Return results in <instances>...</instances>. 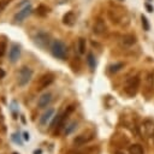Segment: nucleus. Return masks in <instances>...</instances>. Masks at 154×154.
Instances as JSON below:
<instances>
[{
	"label": "nucleus",
	"instance_id": "1",
	"mask_svg": "<svg viewBox=\"0 0 154 154\" xmlns=\"http://www.w3.org/2000/svg\"><path fill=\"white\" fill-rule=\"evenodd\" d=\"M51 52H52V55L57 59H60V60H65L66 59V55H67V49H66V46L63 41L60 40H54L51 45Z\"/></svg>",
	"mask_w": 154,
	"mask_h": 154
},
{
	"label": "nucleus",
	"instance_id": "2",
	"mask_svg": "<svg viewBox=\"0 0 154 154\" xmlns=\"http://www.w3.org/2000/svg\"><path fill=\"white\" fill-rule=\"evenodd\" d=\"M140 77L138 76H132L130 78L126 79L125 84H124V90H125V94L130 97H134L137 91H138V88H140Z\"/></svg>",
	"mask_w": 154,
	"mask_h": 154
},
{
	"label": "nucleus",
	"instance_id": "3",
	"mask_svg": "<svg viewBox=\"0 0 154 154\" xmlns=\"http://www.w3.org/2000/svg\"><path fill=\"white\" fill-rule=\"evenodd\" d=\"M32 78V70L29 66H22L18 73V85L25 87Z\"/></svg>",
	"mask_w": 154,
	"mask_h": 154
},
{
	"label": "nucleus",
	"instance_id": "4",
	"mask_svg": "<svg viewBox=\"0 0 154 154\" xmlns=\"http://www.w3.org/2000/svg\"><path fill=\"white\" fill-rule=\"evenodd\" d=\"M73 109H75V106L73 105H70L67 108H66V111L63 113V114H60V119H59V122H58V124H57V126H55V131H54V136H57V135H59L60 132H61V130H63V128H64V125H65V122H66V119L69 118V116L73 112Z\"/></svg>",
	"mask_w": 154,
	"mask_h": 154
},
{
	"label": "nucleus",
	"instance_id": "5",
	"mask_svg": "<svg viewBox=\"0 0 154 154\" xmlns=\"http://www.w3.org/2000/svg\"><path fill=\"white\" fill-rule=\"evenodd\" d=\"M34 41H35V45L38 46V47L42 48V49L47 48L48 45H49V42H51L49 35H48L47 32H45V31H38V32L35 35Z\"/></svg>",
	"mask_w": 154,
	"mask_h": 154
},
{
	"label": "nucleus",
	"instance_id": "6",
	"mask_svg": "<svg viewBox=\"0 0 154 154\" xmlns=\"http://www.w3.org/2000/svg\"><path fill=\"white\" fill-rule=\"evenodd\" d=\"M54 81V75L48 72V73H45L43 76H41V78L38 79V83H37V89L41 90V89H45L47 87H49Z\"/></svg>",
	"mask_w": 154,
	"mask_h": 154
},
{
	"label": "nucleus",
	"instance_id": "7",
	"mask_svg": "<svg viewBox=\"0 0 154 154\" xmlns=\"http://www.w3.org/2000/svg\"><path fill=\"white\" fill-rule=\"evenodd\" d=\"M94 138V134H82V135H78L76 136V138L73 140V144L75 146H83L85 143H88L89 141H91Z\"/></svg>",
	"mask_w": 154,
	"mask_h": 154
},
{
	"label": "nucleus",
	"instance_id": "8",
	"mask_svg": "<svg viewBox=\"0 0 154 154\" xmlns=\"http://www.w3.org/2000/svg\"><path fill=\"white\" fill-rule=\"evenodd\" d=\"M20 57V47L18 45H12L8 52V59L11 63H16Z\"/></svg>",
	"mask_w": 154,
	"mask_h": 154
},
{
	"label": "nucleus",
	"instance_id": "9",
	"mask_svg": "<svg viewBox=\"0 0 154 154\" xmlns=\"http://www.w3.org/2000/svg\"><path fill=\"white\" fill-rule=\"evenodd\" d=\"M52 101V94L51 93H45L42 94L38 100H37V107L38 108H46Z\"/></svg>",
	"mask_w": 154,
	"mask_h": 154
},
{
	"label": "nucleus",
	"instance_id": "10",
	"mask_svg": "<svg viewBox=\"0 0 154 154\" xmlns=\"http://www.w3.org/2000/svg\"><path fill=\"white\" fill-rule=\"evenodd\" d=\"M30 13H31V6L28 5V6L23 7L20 11H18V13L14 16V20H17V22H22V20L25 19Z\"/></svg>",
	"mask_w": 154,
	"mask_h": 154
},
{
	"label": "nucleus",
	"instance_id": "11",
	"mask_svg": "<svg viewBox=\"0 0 154 154\" xmlns=\"http://www.w3.org/2000/svg\"><path fill=\"white\" fill-rule=\"evenodd\" d=\"M93 31L96 35H101V34H103L106 31V24H105V22L101 18H99V19L95 20L94 26H93Z\"/></svg>",
	"mask_w": 154,
	"mask_h": 154
},
{
	"label": "nucleus",
	"instance_id": "12",
	"mask_svg": "<svg viewBox=\"0 0 154 154\" xmlns=\"http://www.w3.org/2000/svg\"><path fill=\"white\" fill-rule=\"evenodd\" d=\"M54 114V109L53 108H48L41 117H40V125H47V123L51 120V118Z\"/></svg>",
	"mask_w": 154,
	"mask_h": 154
},
{
	"label": "nucleus",
	"instance_id": "13",
	"mask_svg": "<svg viewBox=\"0 0 154 154\" xmlns=\"http://www.w3.org/2000/svg\"><path fill=\"white\" fill-rule=\"evenodd\" d=\"M75 20H76V16H75V13H73L72 11H69V12L65 13L64 17H63V23H64L65 25H69V26L73 25Z\"/></svg>",
	"mask_w": 154,
	"mask_h": 154
},
{
	"label": "nucleus",
	"instance_id": "14",
	"mask_svg": "<svg viewBox=\"0 0 154 154\" xmlns=\"http://www.w3.org/2000/svg\"><path fill=\"white\" fill-rule=\"evenodd\" d=\"M153 85H154V73L149 72L146 76V88L152 91L153 90Z\"/></svg>",
	"mask_w": 154,
	"mask_h": 154
},
{
	"label": "nucleus",
	"instance_id": "15",
	"mask_svg": "<svg viewBox=\"0 0 154 154\" xmlns=\"http://www.w3.org/2000/svg\"><path fill=\"white\" fill-rule=\"evenodd\" d=\"M129 153H130V154H144L142 146L138 144V143L131 144V146L129 147Z\"/></svg>",
	"mask_w": 154,
	"mask_h": 154
},
{
	"label": "nucleus",
	"instance_id": "16",
	"mask_svg": "<svg viewBox=\"0 0 154 154\" xmlns=\"http://www.w3.org/2000/svg\"><path fill=\"white\" fill-rule=\"evenodd\" d=\"M77 48H78V53H79V54H84V53H85V48H87L85 38H83V37H79V38H78Z\"/></svg>",
	"mask_w": 154,
	"mask_h": 154
},
{
	"label": "nucleus",
	"instance_id": "17",
	"mask_svg": "<svg viewBox=\"0 0 154 154\" xmlns=\"http://www.w3.org/2000/svg\"><path fill=\"white\" fill-rule=\"evenodd\" d=\"M123 45L124 46H126V47H130V46H132L135 42H136V38H135V36H132V35H125L124 37H123Z\"/></svg>",
	"mask_w": 154,
	"mask_h": 154
},
{
	"label": "nucleus",
	"instance_id": "18",
	"mask_svg": "<svg viewBox=\"0 0 154 154\" xmlns=\"http://www.w3.org/2000/svg\"><path fill=\"white\" fill-rule=\"evenodd\" d=\"M87 63H88V65H89V67H90L91 70L95 69L96 63H95V58H94L93 53H88V55H87Z\"/></svg>",
	"mask_w": 154,
	"mask_h": 154
},
{
	"label": "nucleus",
	"instance_id": "19",
	"mask_svg": "<svg viewBox=\"0 0 154 154\" xmlns=\"http://www.w3.org/2000/svg\"><path fill=\"white\" fill-rule=\"evenodd\" d=\"M123 67H124V64H123V63H116V64H113V65L109 66V72L116 73V72H118L119 70H122Z\"/></svg>",
	"mask_w": 154,
	"mask_h": 154
},
{
	"label": "nucleus",
	"instance_id": "20",
	"mask_svg": "<svg viewBox=\"0 0 154 154\" xmlns=\"http://www.w3.org/2000/svg\"><path fill=\"white\" fill-rule=\"evenodd\" d=\"M6 49H7V43H6V41H0V58L4 57Z\"/></svg>",
	"mask_w": 154,
	"mask_h": 154
},
{
	"label": "nucleus",
	"instance_id": "21",
	"mask_svg": "<svg viewBox=\"0 0 154 154\" xmlns=\"http://www.w3.org/2000/svg\"><path fill=\"white\" fill-rule=\"evenodd\" d=\"M76 125H77V123L76 122H73V123H71L66 129H65V135H69V134H71L75 129H76Z\"/></svg>",
	"mask_w": 154,
	"mask_h": 154
},
{
	"label": "nucleus",
	"instance_id": "22",
	"mask_svg": "<svg viewBox=\"0 0 154 154\" xmlns=\"http://www.w3.org/2000/svg\"><path fill=\"white\" fill-rule=\"evenodd\" d=\"M47 12H48V8H47L46 6H43V5H40V6H38V8H37V13H38V14L45 16Z\"/></svg>",
	"mask_w": 154,
	"mask_h": 154
},
{
	"label": "nucleus",
	"instance_id": "23",
	"mask_svg": "<svg viewBox=\"0 0 154 154\" xmlns=\"http://www.w3.org/2000/svg\"><path fill=\"white\" fill-rule=\"evenodd\" d=\"M141 20H142V25H143L144 30H149V23H148V19H147L144 16H141Z\"/></svg>",
	"mask_w": 154,
	"mask_h": 154
},
{
	"label": "nucleus",
	"instance_id": "24",
	"mask_svg": "<svg viewBox=\"0 0 154 154\" xmlns=\"http://www.w3.org/2000/svg\"><path fill=\"white\" fill-rule=\"evenodd\" d=\"M12 140H13V141H14L16 143H19V144H22V143H23L18 134H13V135H12Z\"/></svg>",
	"mask_w": 154,
	"mask_h": 154
},
{
	"label": "nucleus",
	"instance_id": "25",
	"mask_svg": "<svg viewBox=\"0 0 154 154\" xmlns=\"http://www.w3.org/2000/svg\"><path fill=\"white\" fill-rule=\"evenodd\" d=\"M7 2H8L7 0H2V1H0V12H1V11L5 8V6L7 5Z\"/></svg>",
	"mask_w": 154,
	"mask_h": 154
},
{
	"label": "nucleus",
	"instance_id": "26",
	"mask_svg": "<svg viewBox=\"0 0 154 154\" xmlns=\"http://www.w3.org/2000/svg\"><path fill=\"white\" fill-rule=\"evenodd\" d=\"M23 137H24V140H25V141H29V138H30L28 132H23Z\"/></svg>",
	"mask_w": 154,
	"mask_h": 154
},
{
	"label": "nucleus",
	"instance_id": "27",
	"mask_svg": "<svg viewBox=\"0 0 154 154\" xmlns=\"http://www.w3.org/2000/svg\"><path fill=\"white\" fill-rule=\"evenodd\" d=\"M6 76V72L2 70V69H0V78H4Z\"/></svg>",
	"mask_w": 154,
	"mask_h": 154
},
{
	"label": "nucleus",
	"instance_id": "28",
	"mask_svg": "<svg viewBox=\"0 0 154 154\" xmlns=\"http://www.w3.org/2000/svg\"><path fill=\"white\" fill-rule=\"evenodd\" d=\"M146 7H147V10H148V12H153V7H152L150 5H148V4H147V5H146Z\"/></svg>",
	"mask_w": 154,
	"mask_h": 154
},
{
	"label": "nucleus",
	"instance_id": "29",
	"mask_svg": "<svg viewBox=\"0 0 154 154\" xmlns=\"http://www.w3.org/2000/svg\"><path fill=\"white\" fill-rule=\"evenodd\" d=\"M34 154H42V150L41 149H36V150H34Z\"/></svg>",
	"mask_w": 154,
	"mask_h": 154
},
{
	"label": "nucleus",
	"instance_id": "30",
	"mask_svg": "<svg viewBox=\"0 0 154 154\" xmlns=\"http://www.w3.org/2000/svg\"><path fill=\"white\" fill-rule=\"evenodd\" d=\"M116 154H124V153H122V152H117Z\"/></svg>",
	"mask_w": 154,
	"mask_h": 154
},
{
	"label": "nucleus",
	"instance_id": "31",
	"mask_svg": "<svg viewBox=\"0 0 154 154\" xmlns=\"http://www.w3.org/2000/svg\"><path fill=\"white\" fill-rule=\"evenodd\" d=\"M13 154H17V153H13Z\"/></svg>",
	"mask_w": 154,
	"mask_h": 154
},
{
	"label": "nucleus",
	"instance_id": "32",
	"mask_svg": "<svg viewBox=\"0 0 154 154\" xmlns=\"http://www.w3.org/2000/svg\"><path fill=\"white\" fill-rule=\"evenodd\" d=\"M148 1H150V0H148Z\"/></svg>",
	"mask_w": 154,
	"mask_h": 154
}]
</instances>
